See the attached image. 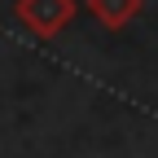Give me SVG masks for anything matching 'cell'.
Segmentation results:
<instances>
[{"label":"cell","mask_w":158,"mask_h":158,"mask_svg":"<svg viewBox=\"0 0 158 158\" xmlns=\"http://www.w3.org/2000/svg\"><path fill=\"white\" fill-rule=\"evenodd\" d=\"M84 5H88V13H92L106 31H123L132 18H141L145 0H84Z\"/></svg>","instance_id":"cell-2"},{"label":"cell","mask_w":158,"mask_h":158,"mask_svg":"<svg viewBox=\"0 0 158 158\" xmlns=\"http://www.w3.org/2000/svg\"><path fill=\"white\" fill-rule=\"evenodd\" d=\"M79 13V0H13L18 27L35 40H57Z\"/></svg>","instance_id":"cell-1"}]
</instances>
